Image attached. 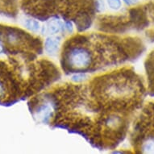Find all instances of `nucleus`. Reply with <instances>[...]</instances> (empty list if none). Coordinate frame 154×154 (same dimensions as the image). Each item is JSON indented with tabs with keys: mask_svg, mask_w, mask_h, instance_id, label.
Returning <instances> with one entry per match:
<instances>
[{
	"mask_svg": "<svg viewBox=\"0 0 154 154\" xmlns=\"http://www.w3.org/2000/svg\"><path fill=\"white\" fill-rule=\"evenodd\" d=\"M66 62L68 66L75 69H84L91 66L92 61L91 53L86 48L79 46L71 48L66 53Z\"/></svg>",
	"mask_w": 154,
	"mask_h": 154,
	"instance_id": "f257e3e1",
	"label": "nucleus"
},
{
	"mask_svg": "<svg viewBox=\"0 0 154 154\" xmlns=\"http://www.w3.org/2000/svg\"><path fill=\"white\" fill-rule=\"evenodd\" d=\"M60 39L56 37H48L46 39L45 43V51L49 54H53L58 50L60 45Z\"/></svg>",
	"mask_w": 154,
	"mask_h": 154,
	"instance_id": "f03ea898",
	"label": "nucleus"
},
{
	"mask_svg": "<svg viewBox=\"0 0 154 154\" xmlns=\"http://www.w3.org/2000/svg\"><path fill=\"white\" fill-rule=\"evenodd\" d=\"M48 32L50 34H57L61 30L65 29V24L61 21L53 20L50 21V23L48 24Z\"/></svg>",
	"mask_w": 154,
	"mask_h": 154,
	"instance_id": "7ed1b4c3",
	"label": "nucleus"
},
{
	"mask_svg": "<svg viewBox=\"0 0 154 154\" xmlns=\"http://www.w3.org/2000/svg\"><path fill=\"white\" fill-rule=\"evenodd\" d=\"M37 113L39 117L43 119L44 122H47L52 115V109L48 105H43L39 107Z\"/></svg>",
	"mask_w": 154,
	"mask_h": 154,
	"instance_id": "20e7f679",
	"label": "nucleus"
},
{
	"mask_svg": "<svg viewBox=\"0 0 154 154\" xmlns=\"http://www.w3.org/2000/svg\"><path fill=\"white\" fill-rule=\"evenodd\" d=\"M142 150L144 152L146 153H154V139L148 140L144 142L143 146H142Z\"/></svg>",
	"mask_w": 154,
	"mask_h": 154,
	"instance_id": "39448f33",
	"label": "nucleus"
},
{
	"mask_svg": "<svg viewBox=\"0 0 154 154\" xmlns=\"http://www.w3.org/2000/svg\"><path fill=\"white\" fill-rule=\"evenodd\" d=\"M25 26L32 32H37L40 29V23L34 20H27L25 21Z\"/></svg>",
	"mask_w": 154,
	"mask_h": 154,
	"instance_id": "423d86ee",
	"label": "nucleus"
},
{
	"mask_svg": "<svg viewBox=\"0 0 154 154\" xmlns=\"http://www.w3.org/2000/svg\"><path fill=\"white\" fill-rule=\"evenodd\" d=\"M109 8L112 10H119L121 8V1L120 0H106Z\"/></svg>",
	"mask_w": 154,
	"mask_h": 154,
	"instance_id": "0eeeda50",
	"label": "nucleus"
},
{
	"mask_svg": "<svg viewBox=\"0 0 154 154\" xmlns=\"http://www.w3.org/2000/svg\"><path fill=\"white\" fill-rule=\"evenodd\" d=\"M86 77L87 76L86 74H84V73H78V74H76V75L72 77V80L73 82H79L83 81Z\"/></svg>",
	"mask_w": 154,
	"mask_h": 154,
	"instance_id": "6e6552de",
	"label": "nucleus"
},
{
	"mask_svg": "<svg viewBox=\"0 0 154 154\" xmlns=\"http://www.w3.org/2000/svg\"><path fill=\"white\" fill-rule=\"evenodd\" d=\"M6 93V86H4V84L0 81V98H2L4 96Z\"/></svg>",
	"mask_w": 154,
	"mask_h": 154,
	"instance_id": "1a4fd4ad",
	"label": "nucleus"
},
{
	"mask_svg": "<svg viewBox=\"0 0 154 154\" xmlns=\"http://www.w3.org/2000/svg\"><path fill=\"white\" fill-rule=\"evenodd\" d=\"M124 1L127 3V4L131 5V4H135V3H137L139 0H124Z\"/></svg>",
	"mask_w": 154,
	"mask_h": 154,
	"instance_id": "9d476101",
	"label": "nucleus"
},
{
	"mask_svg": "<svg viewBox=\"0 0 154 154\" xmlns=\"http://www.w3.org/2000/svg\"><path fill=\"white\" fill-rule=\"evenodd\" d=\"M2 51H3V46H2V45L0 44V53H1Z\"/></svg>",
	"mask_w": 154,
	"mask_h": 154,
	"instance_id": "9b49d317",
	"label": "nucleus"
}]
</instances>
